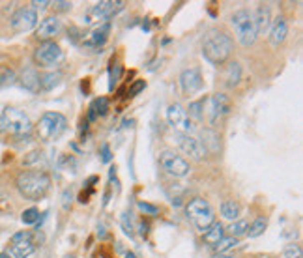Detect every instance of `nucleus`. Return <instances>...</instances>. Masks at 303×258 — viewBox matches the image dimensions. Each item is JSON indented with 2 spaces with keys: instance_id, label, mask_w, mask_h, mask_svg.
Instances as JSON below:
<instances>
[{
  "instance_id": "nucleus-1",
  "label": "nucleus",
  "mask_w": 303,
  "mask_h": 258,
  "mask_svg": "<svg viewBox=\"0 0 303 258\" xmlns=\"http://www.w3.org/2000/svg\"><path fill=\"white\" fill-rule=\"evenodd\" d=\"M234 43L230 36L225 32L211 28L206 32V36L202 39V56L213 66H221L228 60V56L232 55Z\"/></svg>"
},
{
  "instance_id": "nucleus-2",
  "label": "nucleus",
  "mask_w": 303,
  "mask_h": 258,
  "mask_svg": "<svg viewBox=\"0 0 303 258\" xmlns=\"http://www.w3.org/2000/svg\"><path fill=\"white\" fill-rule=\"evenodd\" d=\"M17 189L24 198L39 200L49 193L51 178L43 171H26L17 176Z\"/></svg>"
},
{
  "instance_id": "nucleus-3",
  "label": "nucleus",
  "mask_w": 303,
  "mask_h": 258,
  "mask_svg": "<svg viewBox=\"0 0 303 258\" xmlns=\"http://www.w3.org/2000/svg\"><path fill=\"white\" fill-rule=\"evenodd\" d=\"M186 213H187V219L191 221L193 227L199 228L201 232H206V230L215 223V213L211 210L210 202L204 200V198H199V196L187 202Z\"/></svg>"
},
{
  "instance_id": "nucleus-4",
  "label": "nucleus",
  "mask_w": 303,
  "mask_h": 258,
  "mask_svg": "<svg viewBox=\"0 0 303 258\" xmlns=\"http://www.w3.org/2000/svg\"><path fill=\"white\" fill-rule=\"evenodd\" d=\"M230 23H232V28L238 36V41H240L243 47H249L255 43L258 32L257 26H255V21H253V15L249 13L247 9H238L234 11V15L230 17Z\"/></svg>"
},
{
  "instance_id": "nucleus-5",
  "label": "nucleus",
  "mask_w": 303,
  "mask_h": 258,
  "mask_svg": "<svg viewBox=\"0 0 303 258\" xmlns=\"http://www.w3.org/2000/svg\"><path fill=\"white\" fill-rule=\"evenodd\" d=\"M66 131V118L60 112H45L38 122V137L41 141H55Z\"/></svg>"
},
{
  "instance_id": "nucleus-6",
  "label": "nucleus",
  "mask_w": 303,
  "mask_h": 258,
  "mask_svg": "<svg viewBox=\"0 0 303 258\" xmlns=\"http://www.w3.org/2000/svg\"><path fill=\"white\" fill-rule=\"evenodd\" d=\"M124 2L122 0H103V2H98L96 6L86 11V17H85V23L86 24H94V23H109L107 19L110 17H114L118 11H122L124 9Z\"/></svg>"
},
{
  "instance_id": "nucleus-7",
  "label": "nucleus",
  "mask_w": 303,
  "mask_h": 258,
  "mask_svg": "<svg viewBox=\"0 0 303 258\" xmlns=\"http://www.w3.org/2000/svg\"><path fill=\"white\" fill-rule=\"evenodd\" d=\"M0 120H2V124H4V129L11 131L13 135H19V137H21V135H28L32 129L30 118L26 116L23 110L11 109V107L2 110Z\"/></svg>"
},
{
  "instance_id": "nucleus-8",
  "label": "nucleus",
  "mask_w": 303,
  "mask_h": 258,
  "mask_svg": "<svg viewBox=\"0 0 303 258\" xmlns=\"http://www.w3.org/2000/svg\"><path fill=\"white\" fill-rule=\"evenodd\" d=\"M36 251V242L32 232H17L8 245V255L13 258H28Z\"/></svg>"
},
{
  "instance_id": "nucleus-9",
  "label": "nucleus",
  "mask_w": 303,
  "mask_h": 258,
  "mask_svg": "<svg viewBox=\"0 0 303 258\" xmlns=\"http://www.w3.org/2000/svg\"><path fill=\"white\" fill-rule=\"evenodd\" d=\"M159 163L163 167L165 171L172 174V176H176V178H184L189 174V163H187L184 157H180L178 154H174L171 150H165L159 154Z\"/></svg>"
},
{
  "instance_id": "nucleus-10",
  "label": "nucleus",
  "mask_w": 303,
  "mask_h": 258,
  "mask_svg": "<svg viewBox=\"0 0 303 258\" xmlns=\"http://www.w3.org/2000/svg\"><path fill=\"white\" fill-rule=\"evenodd\" d=\"M62 58H64L62 51H60V47L56 45L55 41H43V43L36 49V53H34L36 64L43 66V68L56 66V64L62 62Z\"/></svg>"
},
{
  "instance_id": "nucleus-11",
  "label": "nucleus",
  "mask_w": 303,
  "mask_h": 258,
  "mask_svg": "<svg viewBox=\"0 0 303 258\" xmlns=\"http://www.w3.org/2000/svg\"><path fill=\"white\" fill-rule=\"evenodd\" d=\"M172 141H174V144H176V146H178L186 156L193 157V159H202V157L206 156V152H204V148H202L201 141H199V139H195L193 135H187V133L178 131V133H174Z\"/></svg>"
},
{
  "instance_id": "nucleus-12",
  "label": "nucleus",
  "mask_w": 303,
  "mask_h": 258,
  "mask_svg": "<svg viewBox=\"0 0 303 258\" xmlns=\"http://www.w3.org/2000/svg\"><path fill=\"white\" fill-rule=\"evenodd\" d=\"M9 24H11L13 32H19V34H21V32H28L38 24V13H36L32 8L17 9L15 13L11 15Z\"/></svg>"
},
{
  "instance_id": "nucleus-13",
  "label": "nucleus",
  "mask_w": 303,
  "mask_h": 258,
  "mask_svg": "<svg viewBox=\"0 0 303 258\" xmlns=\"http://www.w3.org/2000/svg\"><path fill=\"white\" fill-rule=\"evenodd\" d=\"M180 86H182V92L186 95L197 94L202 88V73L199 68H189L184 70L180 75Z\"/></svg>"
},
{
  "instance_id": "nucleus-14",
  "label": "nucleus",
  "mask_w": 303,
  "mask_h": 258,
  "mask_svg": "<svg viewBox=\"0 0 303 258\" xmlns=\"http://www.w3.org/2000/svg\"><path fill=\"white\" fill-rule=\"evenodd\" d=\"M109 30H110L109 23L100 24L98 28H94L90 34H86L85 38H83V45L88 49H100L101 45H105V41L109 38Z\"/></svg>"
},
{
  "instance_id": "nucleus-15",
  "label": "nucleus",
  "mask_w": 303,
  "mask_h": 258,
  "mask_svg": "<svg viewBox=\"0 0 303 258\" xmlns=\"http://www.w3.org/2000/svg\"><path fill=\"white\" fill-rule=\"evenodd\" d=\"M228 110H230V101H228V97L223 94H213L210 97V122L211 124H215L219 118L228 114Z\"/></svg>"
},
{
  "instance_id": "nucleus-16",
  "label": "nucleus",
  "mask_w": 303,
  "mask_h": 258,
  "mask_svg": "<svg viewBox=\"0 0 303 258\" xmlns=\"http://www.w3.org/2000/svg\"><path fill=\"white\" fill-rule=\"evenodd\" d=\"M60 28H62V24H60V21L56 17H47V19H43L39 23L38 30H36V38L49 41V39L55 38L56 34L60 32Z\"/></svg>"
},
{
  "instance_id": "nucleus-17",
  "label": "nucleus",
  "mask_w": 303,
  "mask_h": 258,
  "mask_svg": "<svg viewBox=\"0 0 303 258\" xmlns=\"http://www.w3.org/2000/svg\"><path fill=\"white\" fill-rule=\"evenodd\" d=\"M288 34V24H287V19L285 17H277L272 24V30H270V41H272L273 47H277L279 43L285 41Z\"/></svg>"
},
{
  "instance_id": "nucleus-18",
  "label": "nucleus",
  "mask_w": 303,
  "mask_h": 258,
  "mask_svg": "<svg viewBox=\"0 0 303 258\" xmlns=\"http://www.w3.org/2000/svg\"><path fill=\"white\" fill-rule=\"evenodd\" d=\"M19 83H21V86H23L24 90H28V92H39V90H41V88H39V75L34 68H24V70L21 71V75H19Z\"/></svg>"
},
{
  "instance_id": "nucleus-19",
  "label": "nucleus",
  "mask_w": 303,
  "mask_h": 258,
  "mask_svg": "<svg viewBox=\"0 0 303 258\" xmlns=\"http://www.w3.org/2000/svg\"><path fill=\"white\" fill-rule=\"evenodd\" d=\"M270 19H272V15H270V8L264 6V4H260V6L257 8V11H255V15H253V21H255V26H257L258 34L268 30V26H270Z\"/></svg>"
},
{
  "instance_id": "nucleus-20",
  "label": "nucleus",
  "mask_w": 303,
  "mask_h": 258,
  "mask_svg": "<svg viewBox=\"0 0 303 258\" xmlns=\"http://www.w3.org/2000/svg\"><path fill=\"white\" fill-rule=\"evenodd\" d=\"M186 118H187L186 110H184V107H182L180 103H172L171 107L167 109V120H169V124H171L172 127H180Z\"/></svg>"
},
{
  "instance_id": "nucleus-21",
  "label": "nucleus",
  "mask_w": 303,
  "mask_h": 258,
  "mask_svg": "<svg viewBox=\"0 0 303 258\" xmlns=\"http://www.w3.org/2000/svg\"><path fill=\"white\" fill-rule=\"evenodd\" d=\"M223 238H225V227H223L221 223H217V221L204 232V242L208 243V245H211V247L217 242H221Z\"/></svg>"
},
{
  "instance_id": "nucleus-22",
  "label": "nucleus",
  "mask_w": 303,
  "mask_h": 258,
  "mask_svg": "<svg viewBox=\"0 0 303 258\" xmlns=\"http://www.w3.org/2000/svg\"><path fill=\"white\" fill-rule=\"evenodd\" d=\"M60 81H62V73L60 71H51V73H45L43 77H39V88L49 92V90H53V88L60 85Z\"/></svg>"
},
{
  "instance_id": "nucleus-23",
  "label": "nucleus",
  "mask_w": 303,
  "mask_h": 258,
  "mask_svg": "<svg viewBox=\"0 0 303 258\" xmlns=\"http://www.w3.org/2000/svg\"><path fill=\"white\" fill-rule=\"evenodd\" d=\"M202 139L204 142H201L204 152H217L219 150V137L215 131H211V129H202Z\"/></svg>"
},
{
  "instance_id": "nucleus-24",
  "label": "nucleus",
  "mask_w": 303,
  "mask_h": 258,
  "mask_svg": "<svg viewBox=\"0 0 303 258\" xmlns=\"http://www.w3.org/2000/svg\"><path fill=\"white\" fill-rule=\"evenodd\" d=\"M109 110V101L105 97H98L94 99L92 105H90V112H88V118L90 120H96V116H105Z\"/></svg>"
},
{
  "instance_id": "nucleus-25",
  "label": "nucleus",
  "mask_w": 303,
  "mask_h": 258,
  "mask_svg": "<svg viewBox=\"0 0 303 258\" xmlns=\"http://www.w3.org/2000/svg\"><path fill=\"white\" fill-rule=\"evenodd\" d=\"M241 79V68L238 62H232L228 64V68H226V75H225V81H226V86H236L240 83Z\"/></svg>"
},
{
  "instance_id": "nucleus-26",
  "label": "nucleus",
  "mask_w": 303,
  "mask_h": 258,
  "mask_svg": "<svg viewBox=\"0 0 303 258\" xmlns=\"http://www.w3.org/2000/svg\"><path fill=\"white\" fill-rule=\"evenodd\" d=\"M221 215L228 221L238 219V215H240V206H238V202H234V200H225V202L221 204Z\"/></svg>"
},
{
  "instance_id": "nucleus-27",
  "label": "nucleus",
  "mask_w": 303,
  "mask_h": 258,
  "mask_svg": "<svg viewBox=\"0 0 303 258\" xmlns=\"http://www.w3.org/2000/svg\"><path fill=\"white\" fill-rule=\"evenodd\" d=\"M266 227H268V219H266V217H258V219H255L253 221V225L247 228L249 238H258V236H262Z\"/></svg>"
},
{
  "instance_id": "nucleus-28",
  "label": "nucleus",
  "mask_w": 303,
  "mask_h": 258,
  "mask_svg": "<svg viewBox=\"0 0 303 258\" xmlns=\"http://www.w3.org/2000/svg\"><path fill=\"white\" fill-rule=\"evenodd\" d=\"M247 228H249V223L247 221H234L232 225L228 227V236L230 238H238V236H241V234H245L247 232Z\"/></svg>"
},
{
  "instance_id": "nucleus-29",
  "label": "nucleus",
  "mask_w": 303,
  "mask_h": 258,
  "mask_svg": "<svg viewBox=\"0 0 303 258\" xmlns=\"http://www.w3.org/2000/svg\"><path fill=\"white\" fill-rule=\"evenodd\" d=\"M238 245V238H223L221 242H217L215 245H213V249H215V253H225V251H228V249H232V247H236Z\"/></svg>"
},
{
  "instance_id": "nucleus-30",
  "label": "nucleus",
  "mask_w": 303,
  "mask_h": 258,
  "mask_svg": "<svg viewBox=\"0 0 303 258\" xmlns=\"http://www.w3.org/2000/svg\"><path fill=\"white\" fill-rule=\"evenodd\" d=\"M202 109H204V101H202V99L189 103V109H187L189 110V118H191V120H201V118L204 116Z\"/></svg>"
},
{
  "instance_id": "nucleus-31",
  "label": "nucleus",
  "mask_w": 303,
  "mask_h": 258,
  "mask_svg": "<svg viewBox=\"0 0 303 258\" xmlns=\"http://www.w3.org/2000/svg\"><path fill=\"white\" fill-rule=\"evenodd\" d=\"M120 75H122V66L112 64L109 68V90H114L116 83L120 81Z\"/></svg>"
},
{
  "instance_id": "nucleus-32",
  "label": "nucleus",
  "mask_w": 303,
  "mask_h": 258,
  "mask_svg": "<svg viewBox=\"0 0 303 258\" xmlns=\"http://www.w3.org/2000/svg\"><path fill=\"white\" fill-rule=\"evenodd\" d=\"M21 219H23L24 225H34V223H38L39 219V211L36 210V208H28V210L23 211Z\"/></svg>"
},
{
  "instance_id": "nucleus-33",
  "label": "nucleus",
  "mask_w": 303,
  "mask_h": 258,
  "mask_svg": "<svg viewBox=\"0 0 303 258\" xmlns=\"http://www.w3.org/2000/svg\"><path fill=\"white\" fill-rule=\"evenodd\" d=\"M283 257L285 258H303L302 247L296 245V243H290V245H287L285 251H283Z\"/></svg>"
},
{
  "instance_id": "nucleus-34",
  "label": "nucleus",
  "mask_w": 303,
  "mask_h": 258,
  "mask_svg": "<svg viewBox=\"0 0 303 258\" xmlns=\"http://www.w3.org/2000/svg\"><path fill=\"white\" fill-rule=\"evenodd\" d=\"M13 81H15V75H13V71L6 70L4 73H2V75H0V88L13 85Z\"/></svg>"
},
{
  "instance_id": "nucleus-35",
  "label": "nucleus",
  "mask_w": 303,
  "mask_h": 258,
  "mask_svg": "<svg viewBox=\"0 0 303 258\" xmlns=\"http://www.w3.org/2000/svg\"><path fill=\"white\" fill-rule=\"evenodd\" d=\"M144 88H146V81H140V79H139V81H135V83L131 85V88H129V94L137 95V94H140Z\"/></svg>"
},
{
  "instance_id": "nucleus-36",
  "label": "nucleus",
  "mask_w": 303,
  "mask_h": 258,
  "mask_svg": "<svg viewBox=\"0 0 303 258\" xmlns=\"http://www.w3.org/2000/svg\"><path fill=\"white\" fill-rule=\"evenodd\" d=\"M41 156H43V154H41V152H39V150H34V152H30V154H28V156L24 157V161H23V163H24V165L38 163L39 159H41Z\"/></svg>"
},
{
  "instance_id": "nucleus-37",
  "label": "nucleus",
  "mask_w": 303,
  "mask_h": 258,
  "mask_svg": "<svg viewBox=\"0 0 303 258\" xmlns=\"http://www.w3.org/2000/svg\"><path fill=\"white\" fill-rule=\"evenodd\" d=\"M60 167H66V169H70L71 172H75V159L70 156H62L60 157Z\"/></svg>"
},
{
  "instance_id": "nucleus-38",
  "label": "nucleus",
  "mask_w": 303,
  "mask_h": 258,
  "mask_svg": "<svg viewBox=\"0 0 303 258\" xmlns=\"http://www.w3.org/2000/svg\"><path fill=\"white\" fill-rule=\"evenodd\" d=\"M110 159H112V154H110L109 144H101V161L103 163H110Z\"/></svg>"
},
{
  "instance_id": "nucleus-39",
  "label": "nucleus",
  "mask_w": 303,
  "mask_h": 258,
  "mask_svg": "<svg viewBox=\"0 0 303 258\" xmlns=\"http://www.w3.org/2000/svg\"><path fill=\"white\" fill-rule=\"evenodd\" d=\"M122 227H124V232L127 236H133V227H131V219H129V215L124 213L122 215Z\"/></svg>"
},
{
  "instance_id": "nucleus-40",
  "label": "nucleus",
  "mask_w": 303,
  "mask_h": 258,
  "mask_svg": "<svg viewBox=\"0 0 303 258\" xmlns=\"http://www.w3.org/2000/svg\"><path fill=\"white\" fill-rule=\"evenodd\" d=\"M70 204H71V191L70 189H66V191H64V195H62V208L64 210H68V208H70Z\"/></svg>"
},
{
  "instance_id": "nucleus-41",
  "label": "nucleus",
  "mask_w": 303,
  "mask_h": 258,
  "mask_svg": "<svg viewBox=\"0 0 303 258\" xmlns=\"http://www.w3.org/2000/svg\"><path fill=\"white\" fill-rule=\"evenodd\" d=\"M139 208H140L142 211H148V213H152V215H154V213H157V208H156V206H152V204L139 202Z\"/></svg>"
},
{
  "instance_id": "nucleus-42",
  "label": "nucleus",
  "mask_w": 303,
  "mask_h": 258,
  "mask_svg": "<svg viewBox=\"0 0 303 258\" xmlns=\"http://www.w3.org/2000/svg\"><path fill=\"white\" fill-rule=\"evenodd\" d=\"M49 4H51V2H47V0H41V2H32V6H34L32 9H34V11H36V9H45Z\"/></svg>"
},
{
  "instance_id": "nucleus-43",
  "label": "nucleus",
  "mask_w": 303,
  "mask_h": 258,
  "mask_svg": "<svg viewBox=\"0 0 303 258\" xmlns=\"http://www.w3.org/2000/svg\"><path fill=\"white\" fill-rule=\"evenodd\" d=\"M55 8L60 9V11H66V9L71 8V4L70 2H55Z\"/></svg>"
},
{
  "instance_id": "nucleus-44",
  "label": "nucleus",
  "mask_w": 303,
  "mask_h": 258,
  "mask_svg": "<svg viewBox=\"0 0 303 258\" xmlns=\"http://www.w3.org/2000/svg\"><path fill=\"white\" fill-rule=\"evenodd\" d=\"M146 232H148V225L146 223H140V234L146 236Z\"/></svg>"
},
{
  "instance_id": "nucleus-45",
  "label": "nucleus",
  "mask_w": 303,
  "mask_h": 258,
  "mask_svg": "<svg viewBox=\"0 0 303 258\" xmlns=\"http://www.w3.org/2000/svg\"><path fill=\"white\" fill-rule=\"evenodd\" d=\"M122 125H124V127H131L133 120H124V122H122Z\"/></svg>"
},
{
  "instance_id": "nucleus-46",
  "label": "nucleus",
  "mask_w": 303,
  "mask_h": 258,
  "mask_svg": "<svg viewBox=\"0 0 303 258\" xmlns=\"http://www.w3.org/2000/svg\"><path fill=\"white\" fill-rule=\"evenodd\" d=\"M213 258H234V257H230V255H225V253H221V255H215Z\"/></svg>"
},
{
  "instance_id": "nucleus-47",
  "label": "nucleus",
  "mask_w": 303,
  "mask_h": 258,
  "mask_svg": "<svg viewBox=\"0 0 303 258\" xmlns=\"http://www.w3.org/2000/svg\"><path fill=\"white\" fill-rule=\"evenodd\" d=\"M125 258H137V257H135L133 253H125Z\"/></svg>"
},
{
  "instance_id": "nucleus-48",
  "label": "nucleus",
  "mask_w": 303,
  "mask_h": 258,
  "mask_svg": "<svg viewBox=\"0 0 303 258\" xmlns=\"http://www.w3.org/2000/svg\"><path fill=\"white\" fill-rule=\"evenodd\" d=\"M0 131H4V124H2V120H0Z\"/></svg>"
},
{
  "instance_id": "nucleus-49",
  "label": "nucleus",
  "mask_w": 303,
  "mask_h": 258,
  "mask_svg": "<svg viewBox=\"0 0 303 258\" xmlns=\"http://www.w3.org/2000/svg\"><path fill=\"white\" fill-rule=\"evenodd\" d=\"M66 258H75V257H73V255H68V257H66Z\"/></svg>"
}]
</instances>
